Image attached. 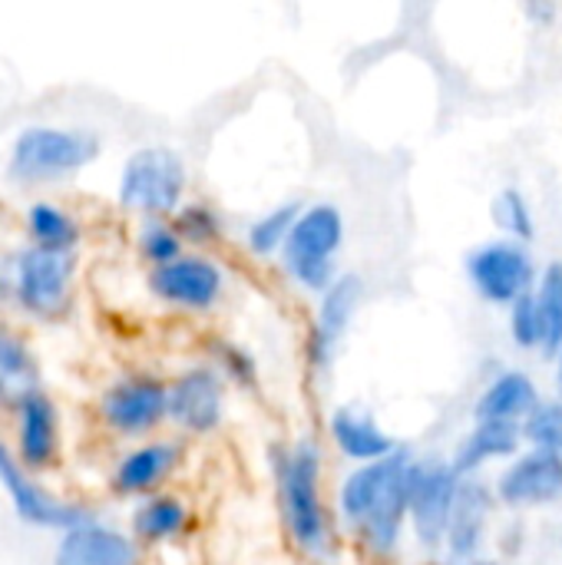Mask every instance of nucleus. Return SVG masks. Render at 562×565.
<instances>
[{"label": "nucleus", "instance_id": "f257e3e1", "mask_svg": "<svg viewBox=\"0 0 562 565\" xmlns=\"http://www.w3.org/2000/svg\"><path fill=\"white\" fill-rule=\"evenodd\" d=\"M417 450L401 444L391 457L344 467L331 487L341 540L364 565H397L411 546L407 483Z\"/></svg>", "mask_w": 562, "mask_h": 565}, {"label": "nucleus", "instance_id": "f03ea898", "mask_svg": "<svg viewBox=\"0 0 562 565\" xmlns=\"http://www.w3.org/2000/svg\"><path fill=\"white\" fill-rule=\"evenodd\" d=\"M272 497L288 550L308 565H341L348 546L328 490V454L315 434L282 437L265 450Z\"/></svg>", "mask_w": 562, "mask_h": 565}, {"label": "nucleus", "instance_id": "7ed1b4c3", "mask_svg": "<svg viewBox=\"0 0 562 565\" xmlns=\"http://www.w3.org/2000/svg\"><path fill=\"white\" fill-rule=\"evenodd\" d=\"M348 242V218L335 202H305L278 268L291 288L318 298L341 278V252Z\"/></svg>", "mask_w": 562, "mask_h": 565}, {"label": "nucleus", "instance_id": "20e7f679", "mask_svg": "<svg viewBox=\"0 0 562 565\" xmlns=\"http://www.w3.org/2000/svg\"><path fill=\"white\" fill-rule=\"evenodd\" d=\"M99 156V139L89 129L26 126L7 159V175L20 185H50L76 175Z\"/></svg>", "mask_w": 562, "mask_h": 565}, {"label": "nucleus", "instance_id": "39448f33", "mask_svg": "<svg viewBox=\"0 0 562 565\" xmlns=\"http://www.w3.org/2000/svg\"><path fill=\"white\" fill-rule=\"evenodd\" d=\"M460 487H464V473L454 467L450 457L417 454L407 483V523H411V546L424 559H437L444 553V536Z\"/></svg>", "mask_w": 562, "mask_h": 565}, {"label": "nucleus", "instance_id": "423d86ee", "mask_svg": "<svg viewBox=\"0 0 562 565\" xmlns=\"http://www.w3.org/2000/svg\"><path fill=\"white\" fill-rule=\"evenodd\" d=\"M185 192V159L169 146H142L123 162L116 202L139 218H172L182 209Z\"/></svg>", "mask_w": 562, "mask_h": 565}, {"label": "nucleus", "instance_id": "0eeeda50", "mask_svg": "<svg viewBox=\"0 0 562 565\" xmlns=\"http://www.w3.org/2000/svg\"><path fill=\"white\" fill-rule=\"evenodd\" d=\"M540 271L543 265L537 262L533 245L503 235L474 245L464 258L470 291L497 311H507L510 305L527 298L537 288Z\"/></svg>", "mask_w": 562, "mask_h": 565}, {"label": "nucleus", "instance_id": "6e6552de", "mask_svg": "<svg viewBox=\"0 0 562 565\" xmlns=\"http://www.w3.org/2000/svg\"><path fill=\"white\" fill-rule=\"evenodd\" d=\"M364 295L368 288L361 275L341 271V278L315 298V308L305 328V344H301L305 367L315 381L331 377V371L338 367L344 344L351 338V328L364 308Z\"/></svg>", "mask_w": 562, "mask_h": 565}, {"label": "nucleus", "instance_id": "1a4fd4ad", "mask_svg": "<svg viewBox=\"0 0 562 565\" xmlns=\"http://www.w3.org/2000/svg\"><path fill=\"white\" fill-rule=\"evenodd\" d=\"M99 424L119 440H149L169 424V377L152 371H129L106 384L96 404Z\"/></svg>", "mask_w": 562, "mask_h": 565}, {"label": "nucleus", "instance_id": "9d476101", "mask_svg": "<svg viewBox=\"0 0 562 565\" xmlns=\"http://www.w3.org/2000/svg\"><path fill=\"white\" fill-rule=\"evenodd\" d=\"M149 295L182 315H212L229 295V271L209 252H185L169 265L149 268Z\"/></svg>", "mask_w": 562, "mask_h": 565}, {"label": "nucleus", "instance_id": "9b49d317", "mask_svg": "<svg viewBox=\"0 0 562 565\" xmlns=\"http://www.w3.org/2000/svg\"><path fill=\"white\" fill-rule=\"evenodd\" d=\"M229 381L202 358L169 377V424L185 440H209L229 420Z\"/></svg>", "mask_w": 562, "mask_h": 565}, {"label": "nucleus", "instance_id": "f8f14e48", "mask_svg": "<svg viewBox=\"0 0 562 565\" xmlns=\"http://www.w3.org/2000/svg\"><path fill=\"white\" fill-rule=\"evenodd\" d=\"M0 487L10 500V510L20 523L33 526V530H53V533H66L76 530L89 520H96L93 507L76 503V500H63L56 493H50L33 470H26L13 447L0 444Z\"/></svg>", "mask_w": 562, "mask_h": 565}, {"label": "nucleus", "instance_id": "ddd939ff", "mask_svg": "<svg viewBox=\"0 0 562 565\" xmlns=\"http://www.w3.org/2000/svg\"><path fill=\"white\" fill-rule=\"evenodd\" d=\"M73 275H76L73 252H50L30 245L13 258V301L30 318L53 321L70 308Z\"/></svg>", "mask_w": 562, "mask_h": 565}, {"label": "nucleus", "instance_id": "4468645a", "mask_svg": "<svg viewBox=\"0 0 562 565\" xmlns=\"http://www.w3.org/2000/svg\"><path fill=\"white\" fill-rule=\"evenodd\" d=\"M494 493L503 513H537L562 503V457L523 447L494 477Z\"/></svg>", "mask_w": 562, "mask_h": 565}, {"label": "nucleus", "instance_id": "2eb2a0df", "mask_svg": "<svg viewBox=\"0 0 562 565\" xmlns=\"http://www.w3.org/2000/svg\"><path fill=\"white\" fill-rule=\"evenodd\" d=\"M497 513L503 510L497 503L494 483L487 477H464V487H460V497L454 503L450 526L444 536L441 559L460 565L487 556L494 530H497Z\"/></svg>", "mask_w": 562, "mask_h": 565}, {"label": "nucleus", "instance_id": "dca6fc26", "mask_svg": "<svg viewBox=\"0 0 562 565\" xmlns=\"http://www.w3.org/2000/svg\"><path fill=\"white\" fill-rule=\"evenodd\" d=\"M325 444L344 467H361L391 457L401 440L364 404H338L325 417Z\"/></svg>", "mask_w": 562, "mask_h": 565}, {"label": "nucleus", "instance_id": "f3484780", "mask_svg": "<svg viewBox=\"0 0 562 565\" xmlns=\"http://www.w3.org/2000/svg\"><path fill=\"white\" fill-rule=\"evenodd\" d=\"M185 463V447L182 440L172 437H149L136 440L109 473V490L123 500H142L159 490L182 470Z\"/></svg>", "mask_w": 562, "mask_h": 565}, {"label": "nucleus", "instance_id": "a211bd4d", "mask_svg": "<svg viewBox=\"0 0 562 565\" xmlns=\"http://www.w3.org/2000/svg\"><path fill=\"white\" fill-rule=\"evenodd\" d=\"M543 387L540 381L523 371V367H497L480 394L474 397L470 420H494V424H513L523 427L527 417L543 404Z\"/></svg>", "mask_w": 562, "mask_h": 565}, {"label": "nucleus", "instance_id": "6ab92c4d", "mask_svg": "<svg viewBox=\"0 0 562 565\" xmlns=\"http://www.w3.org/2000/svg\"><path fill=\"white\" fill-rule=\"evenodd\" d=\"M142 546L132 540V533H123L119 526L103 523L99 516L60 533L53 565H139Z\"/></svg>", "mask_w": 562, "mask_h": 565}, {"label": "nucleus", "instance_id": "aec40b11", "mask_svg": "<svg viewBox=\"0 0 562 565\" xmlns=\"http://www.w3.org/2000/svg\"><path fill=\"white\" fill-rule=\"evenodd\" d=\"M13 417H17V440H13L17 460L33 473L53 467L56 457H60V414H56V404L40 387H33L13 404Z\"/></svg>", "mask_w": 562, "mask_h": 565}, {"label": "nucleus", "instance_id": "412c9836", "mask_svg": "<svg viewBox=\"0 0 562 565\" xmlns=\"http://www.w3.org/2000/svg\"><path fill=\"white\" fill-rule=\"evenodd\" d=\"M195 530V507L172 490L136 500L129 513V533L142 550H166L189 540Z\"/></svg>", "mask_w": 562, "mask_h": 565}, {"label": "nucleus", "instance_id": "4be33fe9", "mask_svg": "<svg viewBox=\"0 0 562 565\" xmlns=\"http://www.w3.org/2000/svg\"><path fill=\"white\" fill-rule=\"evenodd\" d=\"M523 447L527 440L520 427L494 424V420H470V427L454 444L450 460L464 477H487L490 470L497 473L507 460H513Z\"/></svg>", "mask_w": 562, "mask_h": 565}, {"label": "nucleus", "instance_id": "5701e85b", "mask_svg": "<svg viewBox=\"0 0 562 565\" xmlns=\"http://www.w3.org/2000/svg\"><path fill=\"white\" fill-rule=\"evenodd\" d=\"M305 202L298 199H285L265 212H258L248 225H245V235H242V245L248 252V258L255 262H278L285 245H288V235L301 215Z\"/></svg>", "mask_w": 562, "mask_h": 565}, {"label": "nucleus", "instance_id": "b1692460", "mask_svg": "<svg viewBox=\"0 0 562 565\" xmlns=\"http://www.w3.org/2000/svg\"><path fill=\"white\" fill-rule=\"evenodd\" d=\"M205 361L229 381L232 391L255 394L262 387V364L255 351L232 338H209L205 341Z\"/></svg>", "mask_w": 562, "mask_h": 565}, {"label": "nucleus", "instance_id": "393cba45", "mask_svg": "<svg viewBox=\"0 0 562 565\" xmlns=\"http://www.w3.org/2000/svg\"><path fill=\"white\" fill-rule=\"evenodd\" d=\"M172 225L179 228L185 248H192V252L219 248L225 242V232H229L222 209L205 202V199H185L182 209L172 215Z\"/></svg>", "mask_w": 562, "mask_h": 565}, {"label": "nucleus", "instance_id": "a878e982", "mask_svg": "<svg viewBox=\"0 0 562 565\" xmlns=\"http://www.w3.org/2000/svg\"><path fill=\"white\" fill-rule=\"evenodd\" d=\"M33 387H36V361L26 341L7 324H0V397L17 404Z\"/></svg>", "mask_w": 562, "mask_h": 565}, {"label": "nucleus", "instance_id": "bb28decb", "mask_svg": "<svg viewBox=\"0 0 562 565\" xmlns=\"http://www.w3.org/2000/svg\"><path fill=\"white\" fill-rule=\"evenodd\" d=\"M26 232L33 245L50 252H76L79 245V222L53 202H33L26 209Z\"/></svg>", "mask_w": 562, "mask_h": 565}, {"label": "nucleus", "instance_id": "cd10ccee", "mask_svg": "<svg viewBox=\"0 0 562 565\" xmlns=\"http://www.w3.org/2000/svg\"><path fill=\"white\" fill-rule=\"evenodd\" d=\"M490 218L497 225V235L533 245V238H537V212H533V202H530V195L523 189L503 185L490 202Z\"/></svg>", "mask_w": 562, "mask_h": 565}, {"label": "nucleus", "instance_id": "c85d7f7f", "mask_svg": "<svg viewBox=\"0 0 562 565\" xmlns=\"http://www.w3.org/2000/svg\"><path fill=\"white\" fill-rule=\"evenodd\" d=\"M537 295V305H540V315H543V328H547V348H543V358L553 361L562 348V262L553 258L543 265L540 271V281L533 288Z\"/></svg>", "mask_w": 562, "mask_h": 565}, {"label": "nucleus", "instance_id": "c756f323", "mask_svg": "<svg viewBox=\"0 0 562 565\" xmlns=\"http://www.w3.org/2000/svg\"><path fill=\"white\" fill-rule=\"evenodd\" d=\"M136 252L149 268H159V265L176 262L189 248H185L179 228L172 225V218H142L136 228Z\"/></svg>", "mask_w": 562, "mask_h": 565}, {"label": "nucleus", "instance_id": "7c9ffc66", "mask_svg": "<svg viewBox=\"0 0 562 565\" xmlns=\"http://www.w3.org/2000/svg\"><path fill=\"white\" fill-rule=\"evenodd\" d=\"M507 334H510V344L523 354H540L543 358V348H547V328H543V315H540V305H537V295L530 291L527 298H520L517 305H510L507 311Z\"/></svg>", "mask_w": 562, "mask_h": 565}, {"label": "nucleus", "instance_id": "2f4dec72", "mask_svg": "<svg viewBox=\"0 0 562 565\" xmlns=\"http://www.w3.org/2000/svg\"><path fill=\"white\" fill-rule=\"evenodd\" d=\"M523 430V440L527 447H537V450H550L562 457V401L553 397H543V404L527 417V424L520 427Z\"/></svg>", "mask_w": 562, "mask_h": 565}, {"label": "nucleus", "instance_id": "473e14b6", "mask_svg": "<svg viewBox=\"0 0 562 565\" xmlns=\"http://www.w3.org/2000/svg\"><path fill=\"white\" fill-rule=\"evenodd\" d=\"M556 10H560L556 0H523V13L537 26H550L556 20Z\"/></svg>", "mask_w": 562, "mask_h": 565}, {"label": "nucleus", "instance_id": "72a5a7b5", "mask_svg": "<svg viewBox=\"0 0 562 565\" xmlns=\"http://www.w3.org/2000/svg\"><path fill=\"white\" fill-rule=\"evenodd\" d=\"M553 394L562 401V348L560 354L553 358Z\"/></svg>", "mask_w": 562, "mask_h": 565}, {"label": "nucleus", "instance_id": "f704fd0d", "mask_svg": "<svg viewBox=\"0 0 562 565\" xmlns=\"http://www.w3.org/2000/svg\"><path fill=\"white\" fill-rule=\"evenodd\" d=\"M460 565H507V563H503L500 556H490V553H487V556H480V559H470V563H460Z\"/></svg>", "mask_w": 562, "mask_h": 565}, {"label": "nucleus", "instance_id": "c9c22d12", "mask_svg": "<svg viewBox=\"0 0 562 565\" xmlns=\"http://www.w3.org/2000/svg\"><path fill=\"white\" fill-rule=\"evenodd\" d=\"M421 565H450L447 563V559H441V556H437V559H424V563Z\"/></svg>", "mask_w": 562, "mask_h": 565}]
</instances>
